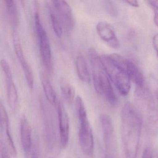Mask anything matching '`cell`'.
<instances>
[{
    "mask_svg": "<svg viewBox=\"0 0 158 158\" xmlns=\"http://www.w3.org/2000/svg\"><path fill=\"white\" fill-rule=\"evenodd\" d=\"M121 137L125 158H137L143 123L136 108L127 102L121 112Z\"/></svg>",
    "mask_w": 158,
    "mask_h": 158,
    "instance_id": "1",
    "label": "cell"
},
{
    "mask_svg": "<svg viewBox=\"0 0 158 158\" xmlns=\"http://www.w3.org/2000/svg\"><path fill=\"white\" fill-rule=\"evenodd\" d=\"M88 55L91 64L95 90L99 95L104 97L110 105H116L117 98L101 57L99 55L96 50L92 48L89 49Z\"/></svg>",
    "mask_w": 158,
    "mask_h": 158,
    "instance_id": "2",
    "label": "cell"
},
{
    "mask_svg": "<svg viewBox=\"0 0 158 158\" xmlns=\"http://www.w3.org/2000/svg\"><path fill=\"white\" fill-rule=\"evenodd\" d=\"M76 108L79 122L78 139L82 152L87 156L92 155L94 140L93 132L88 117L85 103L80 96L76 98Z\"/></svg>",
    "mask_w": 158,
    "mask_h": 158,
    "instance_id": "3",
    "label": "cell"
},
{
    "mask_svg": "<svg viewBox=\"0 0 158 158\" xmlns=\"http://www.w3.org/2000/svg\"><path fill=\"white\" fill-rule=\"evenodd\" d=\"M139 99L137 107L143 123L148 133L152 136L158 135V105L152 99L138 93Z\"/></svg>",
    "mask_w": 158,
    "mask_h": 158,
    "instance_id": "4",
    "label": "cell"
},
{
    "mask_svg": "<svg viewBox=\"0 0 158 158\" xmlns=\"http://www.w3.org/2000/svg\"><path fill=\"white\" fill-rule=\"evenodd\" d=\"M102 60L110 80L114 83L121 95H128L131 88L128 76L111 60L109 55H102Z\"/></svg>",
    "mask_w": 158,
    "mask_h": 158,
    "instance_id": "5",
    "label": "cell"
},
{
    "mask_svg": "<svg viewBox=\"0 0 158 158\" xmlns=\"http://www.w3.org/2000/svg\"><path fill=\"white\" fill-rule=\"evenodd\" d=\"M109 56L112 61L127 74L130 81L136 85L139 90H142L145 85V79L138 66L132 61L117 53H112Z\"/></svg>",
    "mask_w": 158,
    "mask_h": 158,
    "instance_id": "6",
    "label": "cell"
},
{
    "mask_svg": "<svg viewBox=\"0 0 158 158\" xmlns=\"http://www.w3.org/2000/svg\"><path fill=\"white\" fill-rule=\"evenodd\" d=\"M100 118L104 146L103 158H116V137L111 118L105 114H101Z\"/></svg>",
    "mask_w": 158,
    "mask_h": 158,
    "instance_id": "7",
    "label": "cell"
},
{
    "mask_svg": "<svg viewBox=\"0 0 158 158\" xmlns=\"http://www.w3.org/2000/svg\"><path fill=\"white\" fill-rule=\"evenodd\" d=\"M35 22L41 59L44 65L49 70L51 67V49L48 34L41 23L40 16L38 13L35 14Z\"/></svg>",
    "mask_w": 158,
    "mask_h": 158,
    "instance_id": "8",
    "label": "cell"
},
{
    "mask_svg": "<svg viewBox=\"0 0 158 158\" xmlns=\"http://www.w3.org/2000/svg\"><path fill=\"white\" fill-rule=\"evenodd\" d=\"M0 127L2 136L5 142L4 146L13 157L17 155V150L10 130L9 116L2 102H0Z\"/></svg>",
    "mask_w": 158,
    "mask_h": 158,
    "instance_id": "9",
    "label": "cell"
},
{
    "mask_svg": "<svg viewBox=\"0 0 158 158\" xmlns=\"http://www.w3.org/2000/svg\"><path fill=\"white\" fill-rule=\"evenodd\" d=\"M13 43L15 54L23 68L27 85L30 89H32L34 87L33 73L29 64L26 60L22 48L20 37L18 33L15 31L13 33Z\"/></svg>",
    "mask_w": 158,
    "mask_h": 158,
    "instance_id": "10",
    "label": "cell"
},
{
    "mask_svg": "<svg viewBox=\"0 0 158 158\" xmlns=\"http://www.w3.org/2000/svg\"><path fill=\"white\" fill-rule=\"evenodd\" d=\"M52 2L62 25L64 26L66 30H72L74 27L75 20L70 5L64 1L55 0Z\"/></svg>",
    "mask_w": 158,
    "mask_h": 158,
    "instance_id": "11",
    "label": "cell"
},
{
    "mask_svg": "<svg viewBox=\"0 0 158 158\" xmlns=\"http://www.w3.org/2000/svg\"><path fill=\"white\" fill-rule=\"evenodd\" d=\"M58 113L61 146L63 149H65L69 143L70 119L64 106L61 102H58Z\"/></svg>",
    "mask_w": 158,
    "mask_h": 158,
    "instance_id": "12",
    "label": "cell"
},
{
    "mask_svg": "<svg viewBox=\"0 0 158 158\" xmlns=\"http://www.w3.org/2000/svg\"><path fill=\"white\" fill-rule=\"evenodd\" d=\"M97 31L98 35L104 42L113 48H118L120 42L115 35L113 27L109 23L101 21L97 24Z\"/></svg>",
    "mask_w": 158,
    "mask_h": 158,
    "instance_id": "13",
    "label": "cell"
},
{
    "mask_svg": "<svg viewBox=\"0 0 158 158\" xmlns=\"http://www.w3.org/2000/svg\"><path fill=\"white\" fill-rule=\"evenodd\" d=\"M20 134L22 147L27 154L32 148V131L28 120L25 116L22 117L20 123Z\"/></svg>",
    "mask_w": 158,
    "mask_h": 158,
    "instance_id": "14",
    "label": "cell"
},
{
    "mask_svg": "<svg viewBox=\"0 0 158 158\" xmlns=\"http://www.w3.org/2000/svg\"><path fill=\"white\" fill-rule=\"evenodd\" d=\"M76 67L79 79L84 83L89 84L91 80L87 62L82 54H79L76 60Z\"/></svg>",
    "mask_w": 158,
    "mask_h": 158,
    "instance_id": "15",
    "label": "cell"
},
{
    "mask_svg": "<svg viewBox=\"0 0 158 158\" xmlns=\"http://www.w3.org/2000/svg\"><path fill=\"white\" fill-rule=\"evenodd\" d=\"M7 100L9 106L13 112L17 110L18 103V96L16 86L13 77L6 78Z\"/></svg>",
    "mask_w": 158,
    "mask_h": 158,
    "instance_id": "16",
    "label": "cell"
},
{
    "mask_svg": "<svg viewBox=\"0 0 158 158\" xmlns=\"http://www.w3.org/2000/svg\"><path fill=\"white\" fill-rule=\"evenodd\" d=\"M60 88L64 97L68 102H71L75 97V90L73 86L64 77L60 80Z\"/></svg>",
    "mask_w": 158,
    "mask_h": 158,
    "instance_id": "17",
    "label": "cell"
},
{
    "mask_svg": "<svg viewBox=\"0 0 158 158\" xmlns=\"http://www.w3.org/2000/svg\"><path fill=\"white\" fill-rule=\"evenodd\" d=\"M41 84L46 99L50 103L54 104L56 101V94L50 81L45 76L41 77Z\"/></svg>",
    "mask_w": 158,
    "mask_h": 158,
    "instance_id": "18",
    "label": "cell"
},
{
    "mask_svg": "<svg viewBox=\"0 0 158 158\" xmlns=\"http://www.w3.org/2000/svg\"><path fill=\"white\" fill-rule=\"evenodd\" d=\"M4 2L12 25L14 27H15L18 23V13L16 3L13 0H5Z\"/></svg>",
    "mask_w": 158,
    "mask_h": 158,
    "instance_id": "19",
    "label": "cell"
},
{
    "mask_svg": "<svg viewBox=\"0 0 158 158\" xmlns=\"http://www.w3.org/2000/svg\"><path fill=\"white\" fill-rule=\"evenodd\" d=\"M50 18L52 29L54 31V33L59 38H61L62 36L63 33L61 23H60L57 16L53 14H51Z\"/></svg>",
    "mask_w": 158,
    "mask_h": 158,
    "instance_id": "20",
    "label": "cell"
},
{
    "mask_svg": "<svg viewBox=\"0 0 158 158\" xmlns=\"http://www.w3.org/2000/svg\"><path fill=\"white\" fill-rule=\"evenodd\" d=\"M146 2L154 11V23L155 25L158 27V0L147 1Z\"/></svg>",
    "mask_w": 158,
    "mask_h": 158,
    "instance_id": "21",
    "label": "cell"
},
{
    "mask_svg": "<svg viewBox=\"0 0 158 158\" xmlns=\"http://www.w3.org/2000/svg\"><path fill=\"white\" fill-rule=\"evenodd\" d=\"M1 65L2 69L5 74V77L6 78L13 77L11 69L7 60L5 59H2L1 61Z\"/></svg>",
    "mask_w": 158,
    "mask_h": 158,
    "instance_id": "22",
    "label": "cell"
},
{
    "mask_svg": "<svg viewBox=\"0 0 158 158\" xmlns=\"http://www.w3.org/2000/svg\"><path fill=\"white\" fill-rule=\"evenodd\" d=\"M106 7L107 11L111 15L116 16L117 15V7L112 2L106 1Z\"/></svg>",
    "mask_w": 158,
    "mask_h": 158,
    "instance_id": "23",
    "label": "cell"
},
{
    "mask_svg": "<svg viewBox=\"0 0 158 158\" xmlns=\"http://www.w3.org/2000/svg\"><path fill=\"white\" fill-rule=\"evenodd\" d=\"M141 158H154L151 149L148 148H146L142 153Z\"/></svg>",
    "mask_w": 158,
    "mask_h": 158,
    "instance_id": "24",
    "label": "cell"
},
{
    "mask_svg": "<svg viewBox=\"0 0 158 158\" xmlns=\"http://www.w3.org/2000/svg\"><path fill=\"white\" fill-rule=\"evenodd\" d=\"M1 158H11L10 154L9 152V151L7 149L5 146L3 145L2 146L1 144Z\"/></svg>",
    "mask_w": 158,
    "mask_h": 158,
    "instance_id": "25",
    "label": "cell"
},
{
    "mask_svg": "<svg viewBox=\"0 0 158 158\" xmlns=\"http://www.w3.org/2000/svg\"><path fill=\"white\" fill-rule=\"evenodd\" d=\"M152 43H153V47H154V49L156 51L157 56L158 57V34H156L153 36Z\"/></svg>",
    "mask_w": 158,
    "mask_h": 158,
    "instance_id": "26",
    "label": "cell"
},
{
    "mask_svg": "<svg viewBox=\"0 0 158 158\" xmlns=\"http://www.w3.org/2000/svg\"><path fill=\"white\" fill-rule=\"evenodd\" d=\"M125 2L128 5L135 8H138L139 6L138 2L136 0H127Z\"/></svg>",
    "mask_w": 158,
    "mask_h": 158,
    "instance_id": "27",
    "label": "cell"
},
{
    "mask_svg": "<svg viewBox=\"0 0 158 158\" xmlns=\"http://www.w3.org/2000/svg\"></svg>",
    "mask_w": 158,
    "mask_h": 158,
    "instance_id": "28",
    "label": "cell"
}]
</instances>
